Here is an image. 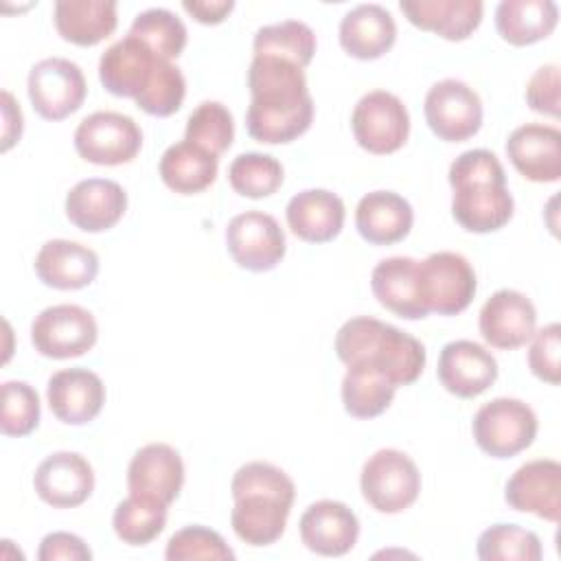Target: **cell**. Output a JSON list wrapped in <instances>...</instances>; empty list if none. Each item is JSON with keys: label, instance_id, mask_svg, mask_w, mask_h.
<instances>
[{"label": "cell", "instance_id": "1", "mask_svg": "<svg viewBox=\"0 0 561 561\" xmlns=\"http://www.w3.org/2000/svg\"><path fill=\"white\" fill-rule=\"evenodd\" d=\"M248 88L252 101L245 127L256 142H291L311 127L313 99L305 68L280 57L254 55L248 68Z\"/></svg>", "mask_w": 561, "mask_h": 561}, {"label": "cell", "instance_id": "2", "mask_svg": "<svg viewBox=\"0 0 561 561\" xmlns=\"http://www.w3.org/2000/svg\"><path fill=\"white\" fill-rule=\"evenodd\" d=\"M234 535L254 548L280 539L296 497L294 480L276 465L252 460L241 465L230 482Z\"/></svg>", "mask_w": 561, "mask_h": 561}, {"label": "cell", "instance_id": "3", "mask_svg": "<svg viewBox=\"0 0 561 561\" xmlns=\"http://www.w3.org/2000/svg\"><path fill=\"white\" fill-rule=\"evenodd\" d=\"M447 178L454 188L451 215L465 230L486 234L508 224L515 202L506 186L504 167L493 151H462L449 164Z\"/></svg>", "mask_w": 561, "mask_h": 561}, {"label": "cell", "instance_id": "4", "mask_svg": "<svg viewBox=\"0 0 561 561\" xmlns=\"http://www.w3.org/2000/svg\"><path fill=\"white\" fill-rule=\"evenodd\" d=\"M335 353L346 368H375L394 388L414 383L425 368V346L414 335L373 316L346 320L335 335Z\"/></svg>", "mask_w": 561, "mask_h": 561}, {"label": "cell", "instance_id": "5", "mask_svg": "<svg viewBox=\"0 0 561 561\" xmlns=\"http://www.w3.org/2000/svg\"><path fill=\"white\" fill-rule=\"evenodd\" d=\"M359 489L375 511L394 515L416 502L421 493V473L405 451L386 447L377 449L364 462Z\"/></svg>", "mask_w": 561, "mask_h": 561}, {"label": "cell", "instance_id": "6", "mask_svg": "<svg viewBox=\"0 0 561 561\" xmlns=\"http://www.w3.org/2000/svg\"><path fill=\"white\" fill-rule=\"evenodd\" d=\"M471 432L484 454L511 458L533 445L537 436V414L519 399L497 397L476 412Z\"/></svg>", "mask_w": 561, "mask_h": 561}, {"label": "cell", "instance_id": "7", "mask_svg": "<svg viewBox=\"0 0 561 561\" xmlns=\"http://www.w3.org/2000/svg\"><path fill=\"white\" fill-rule=\"evenodd\" d=\"M351 129L357 145L368 153H394L408 140L410 114L397 94L370 90L355 103Z\"/></svg>", "mask_w": 561, "mask_h": 561}, {"label": "cell", "instance_id": "8", "mask_svg": "<svg viewBox=\"0 0 561 561\" xmlns=\"http://www.w3.org/2000/svg\"><path fill=\"white\" fill-rule=\"evenodd\" d=\"M142 147L136 121L121 112H94L75 129L77 153L92 164L116 167L131 162Z\"/></svg>", "mask_w": 561, "mask_h": 561}, {"label": "cell", "instance_id": "9", "mask_svg": "<svg viewBox=\"0 0 561 561\" xmlns=\"http://www.w3.org/2000/svg\"><path fill=\"white\" fill-rule=\"evenodd\" d=\"M419 285L427 311L456 316L465 311L476 296V272L458 252H432L419 261Z\"/></svg>", "mask_w": 561, "mask_h": 561}, {"label": "cell", "instance_id": "10", "mask_svg": "<svg viewBox=\"0 0 561 561\" xmlns=\"http://www.w3.org/2000/svg\"><path fill=\"white\" fill-rule=\"evenodd\" d=\"M99 337L94 316L79 305H53L42 309L31 324L35 351L50 359H70L88 353Z\"/></svg>", "mask_w": 561, "mask_h": 561}, {"label": "cell", "instance_id": "11", "mask_svg": "<svg viewBox=\"0 0 561 561\" xmlns=\"http://www.w3.org/2000/svg\"><path fill=\"white\" fill-rule=\"evenodd\" d=\"M33 110L46 121H64L75 114L85 99L88 85L83 70L66 57L37 61L26 81Z\"/></svg>", "mask_w": 561, "mask_h": 561}, {"label": "cell", "instance_id": "12", "mask_svg": "<svg viewBox=\"0 0 561 561\" xmlns=\"http://www.w3.org/2000/svg\"><path fill=\"white\" fill-rule=\"evenodd\" d=\"M423 112L432 134L445 142L469 140L482 125V101L460 79L436 81L425 94Z\"/></svg>", "mask_w": 561, "mask_h": 561}, {"label": "cell", "instance_id": "13", "mask_svg": "<svg viewBox=\"0 0 561 561\" xmlns=\"http://www.w3.org/2000/svg\"><path fill=\"white\" fill-rule=\"evenodd\" d=\"M226 248L239 267L270 272L283 261L287 243L283 228L272 215L245 210L228 221Z\"/></svg>", "mask_w": 561, "mask_h": 561}, {"label": "cell", "instance_id": "14", "mask_svg": "<svg viewBox=\"0 0 561 561\" xmlns=\"http://www.w3.org/2000/svg\"><path fill=\"white\" fill-rule=\"evenodd\" d=\"M35 493L53 508H75L94 491V469L77 451H55L46 456L33 476Z\"/></svg>", "mask_w": 561, "mask_h": 561}, {"label": "cell", "instance_id": "15", "mask_svg": "<svg viewBox=\"0 0 561 561\" xmlns=\"http://www.w3.org/2000/svg\"><path fill=\"white\" fill-rule=\"evenodd\" d=\"M537 324V309L528 296L515 289H497L480 309L478 327L493 348L513 351L524 346Z\"/></svg>", "mask_w": 561, "mask_h": 561}, {"label": "cell", "instance_id": "16", "mask_svg": "<svg viewBox=\"0 0 561 561\" xmlns=\"http://www.w3.org/2000/svg\"><path fill=\"white\" fill-rule=\"evenodd\" d=\"M504 500L515 511L557 524L561 513V465L552 458H539L517 467L506 482Z\"/></svg>", "mask_w": 561, "mask_h": 561}, {"label": "cell", "instance_id": "17", "mask_svg": "<svg viewBox=\"0 0 561 561\" xmlns=\"http://www.w3.org/2000/svg\"><path fill=\"white\" fill-rule=\"evenodd\" d=\"M436 375L447 392L460 399H473L497 379V362L482 344L454 340L440 348Z\"/></svg>", "mask_w": 561, "mask_h": 561}, {"label": "cell", "instance_id": "18", "mask_svg": "<svg viewBox=\"0 0 561 561\" xmlns=\"http://www.w3.org/2000/svg\"><path fill=\"white\" fill-rule=\"evenodd\" d=\"M302 543L322 557H342L359 537L357 515L337 500H318L305 508L298 522Z\"/></svg>", "mask_w": 561, "mask_h": 561}, {"label": "cell", "instance_id": "19", "mask_svg": "<svg viewBox=\"0 0 561 561\" xmlns=\"http://www.w3.org/2000/svg\"><path fill=\"white\" fill-rule=\"evenodd\" d=\"M184 484V462L167 443H149L140 447L127 467V489L162 504H171Z\"/></svg>", "mask_w": 561, "mask_h": 561}, {"label": "cell", "instance_id": "20", "mask_svg": "<svg viewBox=\"0 0 561 561\" xmlns=\"http://www.w3.org/2000/svg\"><path fill=\"white\" fill-rule=\"evenodd\" d=\"M511 164L530 182H557L561 178V131L543 123L515 127L506 138Z\"/></svg>", "mask_w": 561, "mask_h": 561}, {"label": "cell", "instance_id": "21", "mask_svg": "<svg viewBox=\"0 0 561 561\" xmlns=\"http://www.w3.org/2000/svg\"><path fill=\"white\" fill-rule=\"evenodd\" d=\"M162 59L138 37L125 35L105 48L99 59V79L114 96L134 99L147 88L153 70Z\"/></svg>", "mask_w": 561, "mask_h": 561}, {"label": "cell", "instance_id": "22", "mask_svg": "<svg viewBox=\"0 0 561 561\" xmlns=\"http://www.w3.org/2000/svg\"><path fill=\"white\" fill-rule=\"evenodd\" d=\"M50 412L68 425H83L96 419L105 403L101 377L88 368H64L50 375L46 386Z\"/></svg>", "mask_w": 561, "mask_h": 561}, {"label": "cell", "instance_id": "23", "mask_svg": "<svg viewBox=\"0 0 561 561\" xmlns=\"http://www.w3.org/2000/svg\"><path fill=\"white\" fill-rule=\"evenodd\" d=\"M127 210V193L114 180L88 178L66 195V217L83 232L114 228Z\"/></svg>", "mask_w": 561, "mask_h": 561}, {"label": "cell", "instance_id": "24", "mask_svg": "<svg viewBox=\"0 0 561 561\" xmlns=\"http://www.w3.org/2000/svg\"><path fill=\"white\" fill-rule=\"evenodd\" d=\"M370 289L381 307L405 320H421L430 311L421 296L419 261L412 256L381 259L370 272Z\"/></svg>", "mask_w": 561, "mask_h": 561}, {"label": "cell", "instance_id": "25", "mask_svg": "<svg viewBox=\"0 0 561 561\" xmlns=\"http://www.w3.org/2000/svg\"><path fill=\"white\" fill-rule=\"evenodd\" d=\"M33 267L46 287L68 291L88 287L96 278L99 256L79 241L50 239L39 248Z\"/></svg>", "mask_w": 561, "mask_h": 561}, {"label": "cell", "instance_id": "26", "mask_svg": "<svg viewBox=\"0 0 561 561\" xmlns=\"http://www.w3.org/2000/svg\"><path fill=\"white\" fill-rule=\"evenodd\" d=\"M289 230L307 243H327L342 232L344 202L327 188H305L296 193L285 208Z\"/></svg>", "mask_w": 561, "mask_h": 561}, {"label": "cell", "instance_id": "27", "mask_svg": "<svg viewBox=\"0 0 561 561\" xmlns=\"http://www.w3.org/2000/svg\"><path fill=\"white\" fill-rule=\"evenodd\" d=\"M414 224V210L405 197L394 191L366 193L355 208V228L373 245H392L403 241Z\"/></svg>", "mask_w": 561, "mask_h": 561}, {"label": "cell", "instance_id": "28", "mask_svg": "<svg viewBox=\"0 0 561 561\" xmlns=\"http://www.w3.org/2000/svg\"><path fill=\"white\" fill-rule=\"evenodd\" d=\"M337 37L346 55L368 61L392 48L397 39V24L386 7L364 2L344 13Z\"/></svg>", "mask_w": 561, "mask_h": 561}, {"label": "cell", "instance_id": "29", "mask_svg": "<svg viewBox=\"0 0 561 561\" xmlns=\"http://www.w3.org/2000/svg\"><path fill=\"white\" fill-rule=\"evenodd\" d=\"M399 9L421 31L460 42L480 26L484 4L480 0H401Z\"/></svg>", "mask_w": 561, "mask_h": 561}, {"label": "cell", "instance_id": "30", "mask_svg": "<svg viewBox=\"0 0 561 561\" xmlns=\"http://www.w3.org/2000/svg\"><path fill=\"white\" fill-rule=\"evenodd\" d=\"M114 0H57L53 22L57 33L77 46H96L116 31Z\"/></svg>", "mask_w": 561, "mask_h": 561}, {"label": "cell", "instance_id": "31", "mask_svg": "<svg viewBox=\"0 0 561 561\" xmlns=\"http://www.w3.org/2000/svg\"><path fill=\"white\" fill-rule=\"evenodd\" d=\"M559 22V7L552 0H502L495 7V28L513 46H528L546 39Z\"/></svg>", "mask_w": 561, "mask_h": 561}, {"label": "cell", "instance_id": "32", "mask_svg": "<svg viewBox=\"0 0 561 561\" xmlns=\"http://www.w3.org/2000/svg\"><path fill=\"white\" fill-rule=\"evenodd\" d=\"M217 169L219 158L188 140L167 147L158 164L162 182L180 195H195L208 188L217 178Z\"/></svg>", "mask_w": 561, "mask_h": 561}, {"label": "cell", "instance_id": "33", "mask_svg": "<svg viewBox=\"0 0 561 561\" xmlns=\"http://www.w3.org/2000/svg\"><path fill=\"white\" fill-rule=\"evenodd\" d=\"M116 537L127 546L151 543L167 526V504L129 493L121 500L112 515Z\"/></svg>", "mask_w": 561, "mask_h": 561}, {"label": "cell", "instance_id": "34", "mask_svg": "<svg viewBox=\"0 0 561 561\" xmlns=\"http://www.w3.org/2000/svg\"><path fill=\"white\" fill-rule=\"evenodd\" d=\"M254 55H270L307 68L316 55V33L300 20L265 24L254 33Z\"/></svg>", "mask_w": 561, "mask_h": 561}, {"label": "cell", "instance_id": "35", "mask_svg": "<svg viewBox=\"0 0 561 561\" xmlns=\"http://www.w3.org/2000/svg\"><path fill=\"white\" fill-rule=\"evenodd\" d=\"M394 390L379 370L351 366L342 379V403L355 419H375L390 408Z\"/></svg>", "mask_w": 561, "mask_h": 561}, {"label": "cell", "instance_id": "36", "mask_svg": "<svg viewBox=\"0 0 561 561\" xmlns=\"http://www.w3.org/2000/svg\"><path fill=\"white\" fill-rule=\"evenodd\" d=\"M129 35L138 37L147 48L167 61L180 57L188 39L184 22L173 11L162 7L140 11L129 26Z\"/></svg>", "mask_w": 561, "mask_h": 561}, {"label": "cell", "instance_id": "37", "mask_svg": "<svg viewBox=\"0 0 561 561\" xmlns=\"http://www.w3.org/2000/svg\"><path fill=\"white\" fill-rule=\"evenodd\" d=\"M283 164L270 153H239L228 167L230 186L250 199H261L276 193L283 184Z\"/></svg>", "mask_w": 561, "mask_h": 561}, {"label": "cell", "instance_id": "38", "mask_svg": "<svg viewBox=\"0 0 561 561\" xmlns=\"http://www.w3.org/2000/svg\"><path fill=\"white\" fill-rule=\"evenodd\" d=\"M476 554L482 561H539L543 550L533 530L517 524H493L478 537Z\"/></svg>", "mask_w": 561, "mask_h": 561}, {"label": "cell", "instance_id": "39", "mask_svg": "<svg viewBox=\"0 0 561 561\" xmlns=\"http://www.w3.org/2000/svg\"><path fill=\"white\" fill-rule=\"evenodd\" d=\"M234 138V121L230 110L219 101H202L186 121L184 140L221 156Z\"/></svg>", "mask_w": 561, "mask_h": 561}, {"label": "cell", "instance_id": "40", "mask_svg": "<svg viewBox=\"0 0 561 561\" xmlns=\"http://www.w3.org/2000/svg\"><path fill=\"white\" fill-rule=\"evenodd\" d=\"M0 401V430L4 436H26L39 425V394L31 383L4 381Z\"/></svg>", "mask_w": 561, "mask_h": 561}, {"label": "cell", "instance_id": "41", "mask_svg": "<svg viewBox=\"0 0 561 561\" xmlns=\"http://www.w3.org/2000/svg\"><path fill=\"white\" fill-rule=\"evenodd\" d=\"M186 94V79L182 70L162 59L153 70L147 88L136 96V105L151 116H171L182 107Z\"/></svg>", "mask_w": 561, "mask_h": 561}, {"label": "cell", "instance_id": "42", "mask_svg": "<svg viewBox=\"0 0 561 561\" xmlns=\"http://www.w3.org/2000/svg\"><path fill=\"white\" fill-rule=\"evenodd\" d=\"M164 557L169 561H195V559L230 561L234 559V552L228 548V543L217 530L193 524L171 535Z\"/></svg>", "mask_w": 561, "mask_h": 561}, {"label": "cell", "instance_id": "43", "mask_svg": "<svg viewBox=\"0 0 561 561\" xmlns=\"http://www.w3.org/2000/svg\"><path fill=\"white\" fill-rule=\"evenodd\" d=\"M528 348V366L535 377L541 381H548L557 386L561 381V368H559V348H561V327L557 322H550L533 333Z\"/></svg>", "mask_w": 561, "mask_h": 561}, {"label": "cell", "instance_id": "44", "mask_svg": "<svg viewBox=\"0 0 561 561\" xmlns=\"http://www.w3.org/2000/svg\"><path fill=\"white\" fill-rule=\"evenodd\" d=\"M559 66L546 64L533 72L526 83V103L533 112H539L550 118L561 116V96H559Z\"/></svg>", "mask_w": 561, "mask_h": 561}, {"label": "cell", "instance_id": "45", "mask_svg": "<svg viewBox=\"0 0 561 561\" xmlns=\"http://www.w3.org/2000/svg\"><path fill=\"white\" fill-rule=\"evenodd\" d=\"M37 559L39 561H90L92 552L85 546V541L79 535L66 533V530H57V533H48L37 550Z\"/></svg>", "mask_w": 561, "mask_h": 561}, {"label": "cell", "instance_id": "46", "mask_svg": "<svg viewBox=\"0 0 561 561\" xmlns=\"http://www.w3.org/2000/svg\"><path fill=\"white\" fill-rule=\"evenodd\" d=\"M182 9L202 24H219L234 9L232 0H184Z\"/></svg>", "mask_w": 561, "mask_h": 561}, {"label": "cell", "instance_id": "47", "mask_svg": "<svg viewBox=\"0 0 561 561\" xmlns=\"http://www.w3.org/2000/svg\"><path fill=\"white\" fill-rule=\"evenodd\" d=\"M22 112L11 92H2V151H9L22 136Z\"/></svg>", "mask_w": 561, "mask_h": 561}]
</instances>
